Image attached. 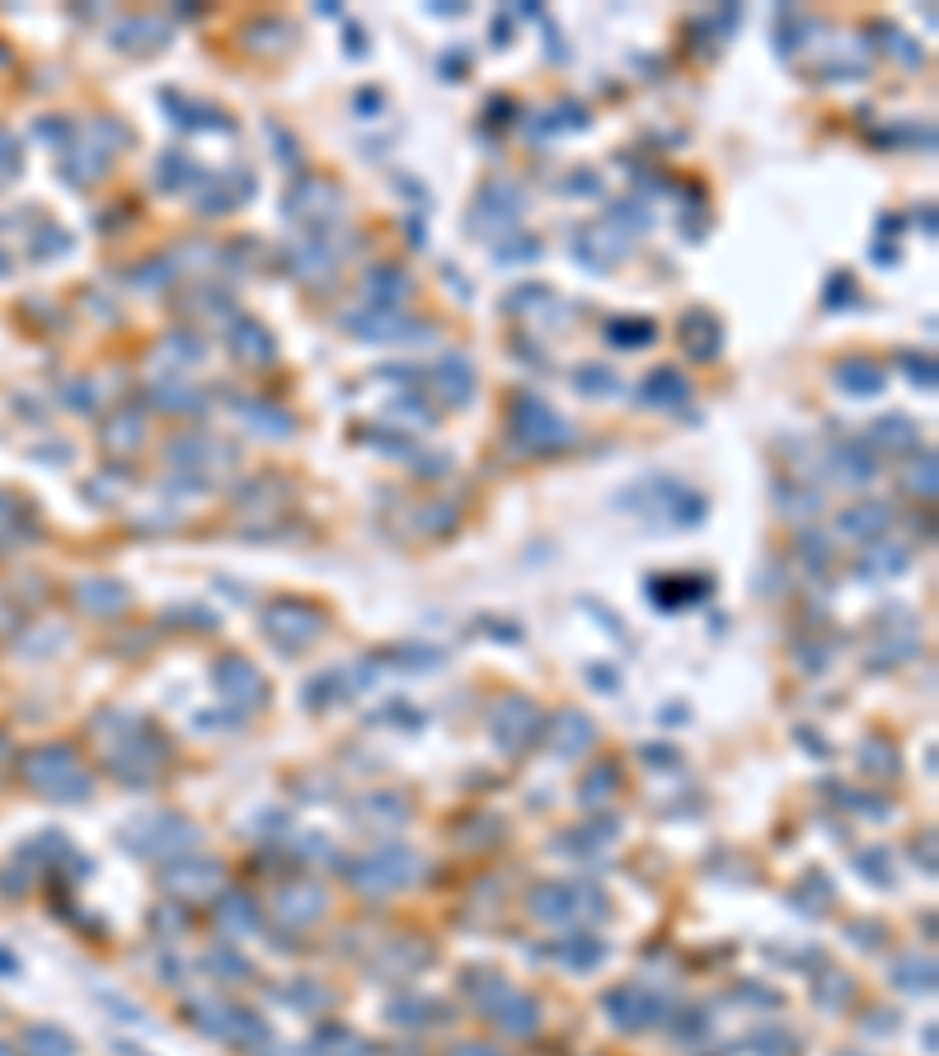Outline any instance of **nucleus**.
I'll list each match as a JSON object with an SVG mask.
<instances>
[{
  "instance_id": "7",
  "label": "nucleus",
  "mask_w": 939,
  "mask_h": 1056,
  "mask_svg": "<svg viewBox=\"0 0 939 1056\" xmlns=\"http://www.w3.org/2000/svg\"><path fill=\"white\" fill-rule=\"evenodd\" d=\"M836 385L850 390V395H878L883 390V367L878 362H864V357H850L836 367Z\"/></svg>"
},
{
  "instance_id": "6",
  "label": "nucleus",
  "mask_w": 939,
  "mask_h": 1056,
  "mask_svg": "<svg viewBox=\"0 0 939 1056\" xmlns=\"http://www.w3.org/2000/svg\"><path fill=\"white\" fill-rule=\"evenodd\" d=\"M681 334H686V352H691V357H700V362H709V357L719 352V343H724V329H719V320H714L709 310H695V315H686Z\"/></svg>"
},
{
  "instance_id": "26",
  "label": "nucleus",
  "mask_w": 939,
  "mask_h": 1056,
  "mask_svg": "<svg viewBox=\"0 0 939 1056\" xmlns=\"http://www.w3.org/2000/svg\"><path fill=\"white\" fill-rule=\"evenodd\" d=\"M456 1056H493V1052H489V1047H461Z\"/></svg>"
},
{
  "instance_id": "9",
  "label": "nucleus",
  "mask_w": 939,
  "mask_h": 1056,
  "mask_svg": "<svg viewBox=\"0 0 939 1056\" xmlns=\"http://www.w3.org/2000/svg\"><path fill=\"white\" fill-rule=\"evenodd\" d=\"M235 357H245V362H273V357H278V348H273V334H268V329H259L254 320L235 324Z\"/></svg>"
},
{
  "instance_id": "21",
  "label": "nucleus",
  "mask_w": 939,
  "mask_h": 1056,
  "mask_svg": "<svg viewBox=\"0 0 939 1056\" xmlns=\"http://www.w3.org/2000/svg\"><path fill=\"white\" fill-rule=\"evenodd\" d=\"M578 390H583V395H611V390H616V376L606 367H583L578 371Z\"/></svg>"
},
{
  "instance_id": "13",
  "label": "nucleus",
  "mask_w": 939,
  "mask_h": 1056,
  "mask_svg": "<svg viewBox=\"0 0 939 1056\" xmlns=\"http://www.w3.org/2000/svg\"><path fill=\"white\" fill-rule=\"evenodd\" d=\"M874 442L883 446V451H911V446L921 442V432H916V423H911V418H883V423H878L874 428Z\"/></svg>"
},
{
  "instance_id": "18",
  "label": "nucleus",
  "mask_w": 939,
  "mask_h": 1056,
  "mask_svg": "<svg viewBox=\"0 0 939 1056\" xmlns=\"http://www.w3.org/2000/svg\"><path fill=\"white\" fill-rule=\"evenodd\" d=\"M245 414H249V428L254 432H268V437H287V432H292L287 414L268 409V404H245Z\"/></svg>"
},
{
  "instance_id": "20",
  "label": "nucleus",
  "mask_w": 939,
  "mask_h": 1056,
  "mask_svg": "<svg viewBox=\"0 0 939 1056\" xmlns=\"http://www.w3.org/2000/svg\"><path fill=\"white\" fill-rule=\"evenodd\" d=\"M611 338H616V348H644V343H653V324L620 320V324H611Z\"/></svg>"
},
{
  "instance_id": "19",
  "label": "nucleus",
  "mask_w": 939,
  "mask_h": 1056,
  "mask_svg": "<svg viewBox=\"0 0 939 1056\" xmlns=\"http://www.w3.org/2000/svg\"><path fill=\"white\" fill-rule=\"evenodd\" d=\"M836 456H841V460H836V470H841L850 484H864V479L878 470V460L864 456V451H855V446H850V451H836Z\"/></svg>"
},
{
  "instance_id": "8",
  "label": "nucleus",
  "mask_w": 939,
  "mask_h": 1056,
  "mask_svg": "<svg viewBox=\"0 0 939 1056\" xmlns=\"http://www.w3.org/2000/svg\"><path fill=\"white\" fill-rule=\"evenodd\" d=\"M193 873H184V864L179 869L165 873V888L179 892V897H207V892L216 888V864H188Z\"/></svg>"
},
{
  "instance_id": "24",
  "label": "nucleus",
  "mask_w": 939,
  "mask_h": 1056,
  "mask_svg": "<svg viewBox=\"0 0 939 1056\" xmlns=\"http://www.w3.org/2000/svg\"><path fill=\"white\" fill-rule=\"evenodd\" d=\"M188 174V160H184V151H170V160L160 165V184H179Z\"/></svg>"
},
{
  "instance_id": "17",
  "label": "nucleus",
  "mask_w": 939,
  "mask_h": 1056,
  "mask_svg": "<svg viewBox=\"0 0 939 1056\" xmlns=\"http://www.w3.org/2000/svg\"><path fill=\"white\" fill-rule=\"evenodd\" d=\"M282 911H287V920H315L320 916V906H324V897L315 888H306V883H296V888H287L282 892Z\"/></svg>"
},
{
  "instance_id": "1",
  "label": "nucleus",
  "mask_w": 939,
  "mask_h": 1056,
  "mask_svg": "<svg viewBox=\"0 0 939 1056\" xmlns=\"http://www.w3.org/2000/svg\"><path fill=\"white\" fill-rule=\"evenodd\" d=\"M512 437H517L526 451H559V446L573 442V432L559 423V414L550 404H540L536 395L512 399Z\"/></svg>"
},
{
  "instance_id": "2",
  "label": "nucleus",
  "mask_w": 939,
  "mask_h": 1056,
  "mask_svg": "<svg viewBox=\"0 0 939 1056\" xmlns=\"http://www.w3.org/2000/svg\"><path fill=\"white\" fill-rule=\"evenodd\" d=\"M263 629H268L273 639L292 643V648H306V643L320 634V615L310 611V606H296V601H287V606H273V611L263 615Z\"/></svg>"
},
{
  "instance_id": "16",
  "label": "nucleus",
  "mask_w": 939,
  "mask_h": 1056,
  "mask_svg": "<svg viewBox=\"0 0 939 1056\" xmlns=\"http://www.w3.org/2000/svg\"><path fill=\"white\" fill-rule=\"evenodd\" d=\"M216 920H221V930H231V934H254V930H259V916H254V906H249L245 897H226V906L216 911Z\"/></svg>"
},
{
  "instance_id": "25",
  "label": "nucleus",
  "mask_w": 939,
  "mask_h": 1056,
  "mask_svg": "<svg viewBox=\"0 0 939 1056\" xmlns=\"http://www.w3.org/2000/svg\"><path fill=\"white\" fill-rule=\"evenodd\" d=\"M526 301H550V291L545 287H517L508 296V310H526Z\"/></svg>"
},
{
  "instance_id": "10",
  "label": "nucleus",
  "mask_w": 939,
  "mask_h": 1056,
  "mask_svg": "<svg viewBox=\"0 0 939 1056\" xmlns=\"http://www.w3.org/2000/svg\"><path fill=\"white\" fill-rule=\"evenodd\" d=\"M888 507L883 503H860L850 507V512H841V531H850V536H878L883 526H888Z\"/></svg>"
},
{
  "instance_id": "22",
  "label": "nucleus",
  "mask_w": 939,
  "mask_h": 1056,
  "mask_svg": "<svg viewBox=\"0 0 939 1056\" xmlns=\"http://www.w3.org/2000/svg\"><path fill=\"white\" fill-rule=\"evenodd\" d=\"M911 489H921V498H935V456H921V465H911Z\"/></svg>"
},
{
  "instance_id": "15",
  "label": "nucleus",
  "mask_w": 939,
  "mask_h": 1056,
  "mask_svg": "<svg viewBox=\"0 0 939 1056\" xmlns=\"http://www.w3.org/2000/svg\"><path fill=\"white\" fill-rule=\"evenodd\" d=\"M104 446L118 456V451H132L141 446V418L137 414H118L113 423H104Z\"/></svg>"
},
{
  "instance_id": "23",
  "label": "nucleus",
  "mask_w": 939,
  "mask_h": 1056,
  "mask_svg": "<svg viewBox=\"0 0 939 1056\" xmlns=\"http://www.w3.org/2000/svg\"><path fill=\"white\" fill-rule=\"evenodd\" d=\"M155 399L170 404V409H193V404H198V395L184 390V385H155Z\"/></svg>"
},
{
  "instance_id": "11",
  "label": "nucleus",
  "mask_w": 939,
  "mask_h": 1056,
  "mask_svg": "<svg viewBox=\"0 0 939 1056\" xmlns=\"http://www.w3.org/2000/svg\"><path fill=\"white\" fill-rule=\"evenodd\" d=\"M691 395V385L681 381V371H653L644 385V399L648 404H658V409H667V404H681V399Z\"/></svg>"
},
{
  "instance_id": "14",
  "label": "nucleus",
  "mask_w": 939,
  "mask_h": 1056,
  "mask_svg": "<svg viewBox=\"0 0 939 1056\" xmlns=\"http://www.w3.org/2000/svg\"><path fill=\"white\" fill-rule=\"evenodd\" d=\"M587 742H592V728H587L578 714H564V719L555 723V733H550V747H555L559 756H569V751L587 747Z\"/></svg>"
},
{
  "instance_id": "12",
  "label": "nucleus",
  "mask_w": 939,
  "mask_h": 1056,
  "mask_svg": "<svg viewBox=\"0 0 939 1056\" xmlns=\"http://www.w3.org/2000/svg\"><path fill=\"white\" fill-rule=\"evenodd\" d=\"M367 291L376 296V306H395V301H404L414 291V282L395 273V268H376V273H367Z\"/></svg>"
},
{
  "instance_id": "5",
  "label": "nucleus",
  "mask_w": 939,
  "mask_h": 1056,
  "mask_svg": "<svg viewBox=\"0 0 939 1056\" xmlns=\"http://www.w3.org/2000/svg\"><path fill=\"white\" fill-rule=\"evenodd\" d=\"M432 390L447 399V404H465V399H470V390H475L470 362H461V357H442V362L432 367Z\"/></svg>"
},
{
  "instance_id": "4",
  "label": "nucleus",
  "mask_w": 939,
  "mask_h": 1056,
  "mask_svg": "<svg viewBox=\"0 0 939 1056\" xmlns=\"http://www.w3.org/2000/svg\"><path fill=\"white\" fill-rule=\"evenodd\" d=\"M216 686H221V695L226 700H240L245 709H259L263 704V686H259V672L249 667V662H240V658H226L221 667H216Z\"/></svg>"
},
{
  "instance_id": "3",
  "label": "nucleus",
  "mask_w": 939,
  "mask_h": 1056,
  "mask_svg": "<svg viewBox=\"0 0 939 1056\" xmlns=\"http://www.w3.org/2000/svg\"><path fill=\"white\" fill-rule=\"evenodd\" d=\"M573 254H578L592 273H606V268L625 254V240H620L616 230H606V226H587L583 235L573 240Z\"/></svg>"
}]
</instances>
